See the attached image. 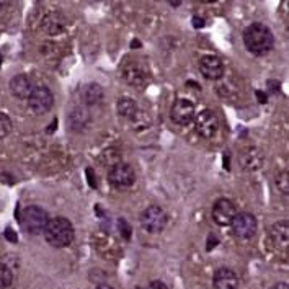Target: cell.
Instances as JSON below:
<instances>
[{"label":"cell","mask_w":289,"mask_h":289,"mask_svg":"<svg viewBox=\"0 0 289 289\" xmlns=\"http://www.w3.org/2000/svg\"><path fill=\"white\" fill-rule=\"evenodd\" d=\"M244 44L248 52L255 54V56H263L275 48V35L267 25L255 21L244 31Z\"/></svg>","instance_id":"6da1fadb"},{"label":"cell","mask_w":289,"mask_h":289,"mask_svg":"<svg viewBox=\"0 0 289 289\" xmlns=\"http://www.w3.org/2000/svg\"><path fill=\"white\" fill-rule=\"evenodd\" d=\"M44 237L49 245L62 248L67 247L74 240V227L66 217H54L49 219L44 227Z\"/></svg>","instance_id":"7a4b0ae2"},{"label":"cell","mask_w":289,"mask_h":289,"mask_svg":"<svg viewBox=\"0 0 289 289\" xmlns=\"http://www.w3.org/2000/svg\"><path fill=\"white\" fill-rule=\"evenodd\" d=\"M48 221H49L48 213H46L43 208L35 206V205L23 209L21 217H20L23 230L28 234H33V236L41 234L46 227V224H48Z\"/></svg>","instance_id":"3957f363"},{"label":"cell","mask_w":289,"mask_h":289,"mask_svg":"<svg viewBox=\"0 0 289 289\" xmlns=\"http://www.w3.org/2000/svg\"><path fill=\"white\" fill-rule=\"evenodd\" d=\"M168 222V216L160 206H149L147 209L142 211L140 214V225L142 229L151 232V234H159L165 229V225Z\"/></svg>","instance_id":"277c9868"},{"label":"cell","mask_w":289,"mask_h":289,"mask_svg":"<svg viewBox=\"0 0 289 289\" xmlns=\"http://www.w3.org/2000/svg\"><path fill=\"white\" fill-rule=\"evenodd\" d=\"M28 105L31 108V111L36 114H44L51 111V108L54 105V95L52 92L46 87V85H38L33 87L30 97H28Z\"/></svg>","instance_id":"5b68a950"},{"label":"cell","mask_w":289,"mask_h":289,"mask_svg":"<svg viewBox=\"0 0 289 289\" xmlns=\"http://www.w3.org/2000/svg\"><path fill=\"white\" fill-rule=\"evenodd\" d=\"M232 230L236 234V237L248 240L252 239L256 229H258V222H256L255 216L252 213H237V216L232 221Z\"/></svg>","instance_id":"8992f818"},{"label":"cell","mask_w":289,"mask_h":289,"mask_svg":"<svg viewBox=\"0 0 289 289\" xmlns=\"http://www.w3.org/2000/svg\"><path fill=\"white\" fill-rule=\"evenodd\" d=\"M108 180H110V183L116 186V188H128V186H131L136 182V174L131 165L120 162L108 171Z\"/></svg>","instance_id":"52a82bcc"},{"label":"cell","mask_w":289,"mask_h":289,"mask_svg":"<svg viewBox=\"0 0 289 289\" xmlns=\"http://www.w3.org/2000/svg\"><path fill=\"white\" fill-rule=\"evenodd\" d=\"M237 216V208L236 205L227 199V198H221L214 203L213 206V219L217 225L225 227V225H230L234 217Z\"/></svg>","instance_id":"ba28073f"},{"label":"cell","mask_w":289,"mask_h":289,"mask_svg":"<svg viewBox=\"0 0 289 289\" xmlns=\"http://www.w3.org/2000/svg\"><path fill=\"white\" fill-rule=\"evenodd\" d=\"M194 129L203 137H213L219 129V120L211 110H203L194 118Z\"/></svg>","instance_id":"9c48e42d"},{"label":"cell","mask_w":289,"mask_h":289,"mask_svg":"<svg viewBox=\"0 0 289 289\" xmlns=\"http://www.w3.org/2000/svg\"><path fill=\"white\" fill-rule=\"evenodd\" d=\"M170 116L174 123L180 124V126H186L194 120V105L193 101L186 98H178L175 100V103L171 105Z\"/></svg>","instance_id":"30bf717a"},{"label":"cell","mask_w":289,"mask_h":289,"mask_svg":"<svg viewBox=\"0 0 289 289\" xmlns=\"http://www.w3.org/2000/svg\"><path fill=\"white\" fill-rule=\"evenodd\" d=\"M199 70H201V74L206 77V79L217 80V79H221V77L224 75V64H222V61L217 57V56L208 54V56L201 57V61H199Z\"/></svg>","instance_id":"8fae6325"},{"label":"cell","mask_w":289,"mask_h":289,"mask_svg":"<svg viewBox=\"0 0 289 289\" xmlns=\"http://www.w3.org/2000/svg\"><path fill=\"white\" fill-rule=\"evenodd\" d=\"M239 278L236 271L230 268H219L214 273V287L216 289H237Z\"/></svg>","instance_id":"7c38bea8"},{"label":"cell","mask_w":289,"mask_h":289,"mask_svg":"<svg viewBox=\"0 0 289 289\" xmlns=\"http://www.w3.org/2000/svg\"><path fill=\"white\" fill-rule=\"evenodd\" d=\"M10 90L17 98L28 100L33 87H31V82H30V79L25 74H18L10 80Z\"/></svg>","instance_id":"4fadbf2b"},{"label":"cell","mask_w":289,"mask_h":289,"mask_svg":"<svg viewBox=\"0 0 289 289\" xmlns=\"http://www.w3.org/2000/svg\"><path fill=\"white\" fill-rule=\"evenodd\" d=\"M124 79H126L128 83L131 85H136V87H142V85L146 83V70L144 67H140L137 64H132V66H128L126 69H124Z\"/></svg>","instance_id":"5bb4252c"},{"label":"cell","mask_w":289,"mask_h":289,"mask_svg":"<svg viewBox=\"0 0 289 289\" xmlns=\"http://www.w3.org/2000/svg\"><path fill=\"white\" fill-rule=\"evenodd\" d=\"M90 120L89 111L85 108H75L69 116V126L72 131H82Z\"/></svg>","instance_id":"9a60e30c"},{"label":"cell","mask_w":289,"mask_h":289,"mask_svg":"<svg viewBox=\"0 0 289 289\" xmlns=\"http://www.w3.org/2000/svg\"><path fill=\"white\" fill-rule=\"evenodd\" d=\"M103 95H105V92H103V89H101V85L89 83L87 87H85V92H83V100H85V103H87V105L93 106V105L101 103Z\"/></svg>","instance_id":"2e32d148"},{"label":"cell","mask_w":289,"mask_h":289,"mask_svg":"<svg viewBox=\"0 0 289 289\" xmlns=\"http://www.w3.org/2000/svg\"><path fill=\"white\" fill-rule=\"evenodd\" d=\"M116 111H118V114L123 116V118L132 120L137 114V103L131 98H121L118 100V103H116Z\"/></svg>","instance_id":"e0dca14e"},{"label":"cell","mask_w":289,"mask_h":289,"mask_svg":"<svg viewBox=\"0 0 289 289\" xmlns=\"http://www.w3.org/2000/svg\"><path fill=\"white\" fill-rule=\"evenodd\" d=\"M43 28H44V31H48L49 35H57V33H62L66 26H64V21L61 20L59 15L51 13V15H48V17L44 18Z\"/></svg>","instance_id":"ac0fdd59"},{"label":"cell","mask_w":289,"mask_h":289,"mask_svg":"<svg viewBox=\"0 0 289 289\" xmlns=\"http://www.w3.org/2000/svg\"><path fill=\"white\" fill-rule=\"evenodd\" d=\"M271 236L275 239L276 244L281 247L287 245V237H289V229H287V222L286 221H279L271 227Z\"/></svg>","instance_id":"d6986e66"},{"label":"cell","mask_w":289,"mask_h":289,"mask_svg":"<svg viewBox=\"0 0 289 289\" xmlns=\"http://www.w3.org/2000/svg\"><path fill=\"white\" fill-rule=\"evenodd\" d=\"M242 165L247 170H258L263 165V155L256 149L250 151L245 157L242 159Z\"/></svg>","instance_id":"ffe728a7"},{"label":"cell","mask_w":289,"mask_h":289,"mask_svg":"<svg viewBox=\"0 0 289 289\" xmlns=\"http://www.w3.org/2000/svg\"><path fill=\"white\" fill-rule=\"evenodd\" d=\"M13 283V273L7 265L0 263V289L10 287Z\"/></svg>","instance_id":"44dd1931"},{"label":"cell","mask_w":289,"mask_h":289,"mask_svg":"<svg viewBox=\"0 0 289 289\" xmlns=\"http://www.w3.org/2000/svg\"><path fill=\"white\" fill-rule=\"evenodd\" d=\"M12 132V120L5 113H0V139L7 137Z\"/></svg>","instance_id":"7402d4cb"},{"label":"cell","mask_w":289,"mask_h":289,"mask_svg":"<svg viewBox=\"0 0 289 289\" xmlns=\"http://www.w3.org/2000/svg\"><path fill=\"white\" fill-rule=\"evenodd\" d=\"M118 230H120V234H121V237L124 239V240H129L131 239V234H132V230H131V225L126 222V219H118Z\"/></svg>","instance_id":"603a6c76"},{"label":"cell","mask_w":289,"mask_h":289,"mask_svg":"<svg viewBox=\"0 0 289 289\" xmlns=\"http://www.w3.org/2000/svg\"><path fill=\"white\" fill-rule=\"evenodd\" d=\"M276 185L281 191H283L284 194H287V174L286 171H281V174L276 177Z\"/></svg>","instance_id":"cb8c5ba5"},{"label":"cell","mask_w":289,"mask_h":289,"mask_svg":"<svg viewBox=\"0 0 289 289\" xmlns=\"http://www.w3.org/2000/svg\"><path fill=\"white\" fill-rule=\"evenodd\" d=\"M5 237H7V240H9V242H13V244L18 240L17 239V234H15V230H12V227H7L5 229Z\"/></svg>","instance_id":"d4e9b609"},{"label":"cell","mask_w":289,"mask_h":289,"mask_svg":"<svg viewBox=\"0 0 289 289\" xmlns=\"http://www.w3.org/2000/svg\"><path fill=\"white\" fill-rule=\"evenodd\" d=\"M147 289H168L165 283H162V281H152V283L147 286Z\"/></svg>","instance_id":"484cf974"},{"label":"cell","mask_w":289,"mask_h":289,"mask_svg":"<svg viewBox=\"0 0 289 289\" xmlns=\"http://www.w3.org/2000/svg\"><path fill=\"white\" fill-rule=\"evenodd\" d=\"M191 23H193L194 28H203V26H205V20L199 18V17H194V18L191 20Z\"/></svg>","instance_id":"4316f807"},{"label":"cell","mask_w":289,"mask_h":289,"mask_svg":"<svg viewBox=\"0 0 289 289\" xmlns=\"http://www.w3.org/2000/svg\"><path fill=\"white\" fill-rule=\"evenodd\" d=\"M271 289H289V286H287L286 283H276Z\"/></svg>","instance_id":"83f0119b"},{"label":"cell","mask_w":289,"mask_h":289,"mask_svg":"<svg viewBox=\"0 0 289 289\" xmlns=\"http://www.w3.org/2000/svg\"><path fill=\"white\" fill-rule=\"evenodd\" d=\"M97 289H113L110 284H106V283H100L98 286H97Z\"/></svg>","instance_id":"f1b7e54d"}]
</instances>
